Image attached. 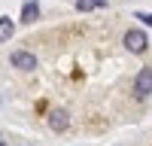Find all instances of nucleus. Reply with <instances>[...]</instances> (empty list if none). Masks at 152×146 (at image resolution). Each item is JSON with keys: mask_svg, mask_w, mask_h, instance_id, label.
Listing matches in <instances>:
<instances>
[{"mask_svg": "<svg viewBox=\"0 0 152 146\" xmlns=\"http://www.w3.org/2000/svg\"><path fill=\"white\" fill-rule=\"evenodd\" d=\"M146 46H149V40H146V34L143 31H128L125 34V49H128V52H146Z\"/></svg>", "mask_w": 152, "mask_h": 146, "instance_id": "f257e3e1", "label": "nucleus"}, {"mask_svg": "<svg viewBox=\"0 0 152 146\" xmlns=\"http://www.w3.org/2000/svg\"><path fill=\"white\" fill-rule=\"evenodd\" d=\"M9 64L18 67V70H34V67H37V58H34L31 52H24V49H18V52L9 55Z\"/></svg>", "mask_w": 152, "mask_h": 146, "instance_id": "f03ea898", "label": "nucleus"}, {"mask_svg": "<svg viewBox=\"0 0 152 146\" xmlns=\"http://www.w3.org/2000/svg\"><path fill=\"white\" fill-rule=\"evenodd\" d=\"M134 91L140 94V97H146V94L152 91V67H143L140 73H137V79H134Z\"/></svg>", "mask_w": 152, "mask_h": 146, "instance_id": "7ed1b4c3", "label": "nucleus"}, {"mask_svg": "<svg viewBox=\"0 0 152 146\" xmlns=\"http://www.w3.org/2000/svg\"><path fill=\"white\" fill-rule=\"evenodd\" d=\"M67 125H70V119H67L64 110H52L49 113V128L52 131H67Z\"/></svg>", "mask_w": 152, "mask_h": 146, "instance_id": "20e7f679", "label": "nucleus"}, {"mask_svg": "<svg viewBox=\"0 0 152 146\" xmlns=\"http://www.w3.org/2000/svg\"><path fill=\"white\" fill-rule=\"evenodd\" d=\"M37 15H40V3H37V0H28V3L21 6V21H37Z\"/></svg>", "mask_w": 152, "mask_h": 146, "instance_id": "39448f33", "label": "nucleus"}, {"mask_svg": "<svg viewBox=\"0 0 152 146\" xmlns=\"http://www.w3.org/2000/svg\"><path fill=\"white\" fill-rule=\"evenodd\" d=\"M12 34H15V24H12L6 15H0V43H6Z\"/></svg>", "mask_w": 152, "mask_h": 146, "instance_id": "423d86ee", "label": "nucleus"}, {"mask_svg": "<svg viewBox=\"0 0 152 146\" xmlns=\"http://www.w3.org/2000/svg\"><path fill=\"white\" fill-rule=\"evenodd\" d=\"M100 6H107V0H76L79 12H91V9H100Z\"/></svg>", "mask_w": 152, "mask_h": 146, "instance_id": "0eeeda50", "label": "nucleus"}, {"mask_svg": "<svg viewBox=\"0 0 152 146\" xmlns=\"http://www.w3.org/2000/svg\"><path fill=\"white\" fill-rule=\"evenodd\" d=\"M137 18H140L143 24H152V15H149V12H137Z\"/></svg>", "mask_w": 152, "mask_h": 146, "instance_id": "6e6552de", "label": "nucleus"}, {"mask_svg": "<svg viewBox=\"0 0 152 146\" xmlns=\"http://www.w3.org/2000/svg\"><path fill=\"white\" fill-rule=\"evenodd\" d=\"M0 146H3V140H0Z\"/></svg>", "mask_w": 152, "mask_h": 146, "instance_id": "1a4fd4ad", "label": "nucleus"}]
</instances>
